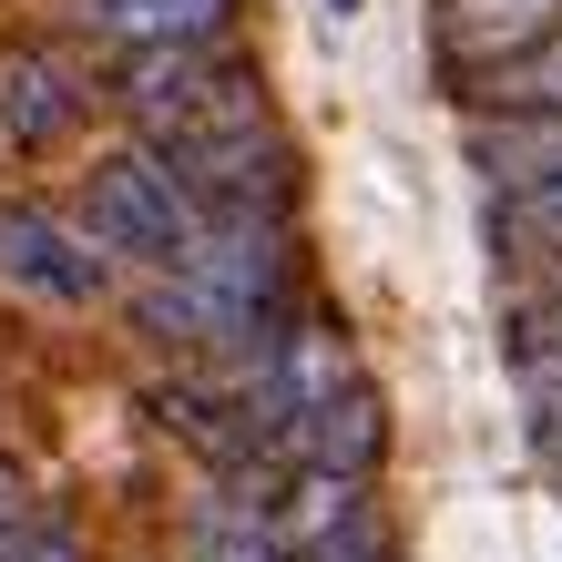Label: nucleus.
Masks as SVG:
<instances>
[{"mask_svg": "<svg viewBox=\"0 0 562 562\" xmlns=\"http://www.w3.org/2000/svg\"><path fill=\"white\" fill-rule=\"evenodd\" d=\"M82 236L113 256V267H134V277H154V267H175V256L194 246V194H184V175L164 164L154 144H123V154H103L82 175Z\"/></svg>", "mask_w": 562, "mask_h": 562, "instance_id": "obj_1", "label": "nucleus"}, {"mask_svg": "<svg viewBox=\"0 0 562 562\" xmlns=\"http://www.w3.org/2000/svg\"><path fill=\"white\" fill-rule=\"evenodd\" d=\"M0 286L72 317V307H103L113 296V256L52 205H0Z\"/></svg>", "mask_w": 562, "mask_h": 562, "instance_id": "obj_2", "label": "nucleus"}, {"mask_svg": "<svg viewBox=\"0 0 562 562\" xmlns=\"http://www.w3.org/2000/svg\"><path fill=\"white\" fill-rule=\"evenodd\" d=\"M82 123H92V82L52 42L0 52V144H11V154H61Z\"/></svg>", "mask_w": 562, "mask_h": 562, "instance_id": "obj_3", "label": "nucleus"}, {"mask_svg": "<svg viewBox=\"0 0 562 562\" xmlns=\"http://www.w3.org/2000/svg\"><path fill=\"white\" fill-rule=\"evenodd\" d=\"M552 21H562V0H440V11H429V42H440L450 72H481V61L521 52Z\"/></svg>", "mask_w": 562, "mask_h": 562, "instance_id": "obj_4", "label": "nucleus"}, {"mask_svg": "<svg viewBox=\"0 0 562 562\" xmlns=\"http://www.w3.org/2000/svg\"><path fill=\"white\" fill-rule=\"evenodd\" d=\"M460 103L471 113H562V21L502 61H481V72H460Z\"/></svg>", "mask_w": 562, "mask_h": 562, "instance_id": "obj_5", "label": "nucleus"}, {"mask_svg": "<svg viewBox=\"0 0 562 562\" xmlns=\"http://www.w3.org/2000/svg\"><path fill=\"white\" fill-rule=\"evenodd\" d=\"M246 0H82L92 42H205V31H236Z\"/></svg>", "mask_w": 562, "mask_h": 562, "instance_id": "obj_6", "label": "nucleus"}, {"mask_svg": "<svg viewBox=\"0 0 562 562\" xmlns=\"http://www.w3.org/2000/svg\"><path fill=\"white\" fill-rule=\"evenodd\" d=\"M194 562H286L277 521L246 512V502H205L194 512Z\"/></svg>", "mask_w": 562, "mask_h": 562, "instance_id": "obj_7", "label": "nucleus"}, {"mask_svg": "<svg viewBox=\"0 0 562 562\" xmlns=\"http://www.w3.org/2000/svg\"><path fill=\"white\" fill-rule=\"evenodd\" d=\"M502 246H542V256H562V175L502 184Z\"/></svg>", "mask_w": 562, "mask_h": 562, "instance_id": "obj_8", "label": "nucleus"}, {"mask_svg": "<svg viewBox=\"0 0 562 562\" xmlns=\"http://www.w3.org/2000/svg\"><path fill=\"white\" fill-rule=\"evenodd\" d=\"M0 562H82V542H72V521H52L31 502L21 521H0Z\"/></svg>", "mask_w": 562, "mask_h": 562, "instance_id": "obj_9", "label": "nucleus"}, {"mask_svg": "<svg viewBox=\"0 0 562 562\" xmlns=\"http://www.w3.org/2000/svg\"><path fill=\"white\" fill-rule=\"evenodd\" d=\"M521 400H532V440L562 460V358H532V348H521Z\"/></svg>", "mask_w": 562, "mask_h": 562, "instance_id": "obj_10", "label": "nucleus"}, {"mask_svg": "<svg viewBox=\"0 0 562 562\" xmlns=\"http://www.w3.org/2000/svg\"><path fill=\"white\" fill-rule=\"evenodd\" d=\"M521 348H532V358H562V286L521 307Z\"/></svg>", "mask_w": 562, "mask_h": 562, "instance_id": "obj_11", "label": "nucleus"}, {"mask_svg": "<svg viewBox=\"0 0 562 562\" xmlns=\"http://www.w3.org/2000/svg\"><path fill=\"white\" fill-rule=\"evenodd\" d=\"M31 512V471H21V460H0V521H21Z\"/></svg>", "mask_w": 562, "mask_h": 562, "instance_id": "obj_12", "label": "nucleus"}, {"mask_svg": "<svg viewBox=\"0 0 562 562\" xmlns=\"http://www.w3.org/2000/svg\"><path fill=\"white\" fill-rule=\"evenodd\" d=\"M338 11H358V0H338Z\"/></svg>", "mask_w": 562, "mask_h": 562, "instance_id": "obj_13", "label": "nucleus"}]
</instances>
